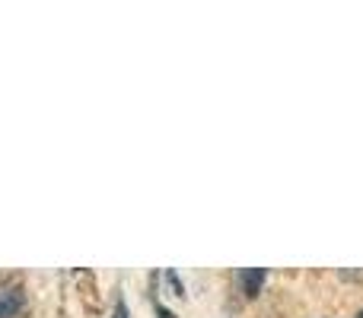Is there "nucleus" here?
<instances>
[{
    "label": "nucleus",
    "mask_w": 363,
    "mask_h": 318,
    "mask_svg": "<svg viewBox=\"0 0 363 318\" xmlns=\"http://www.w3.org/2000/svg\"><path fill=\"white\" fill-rule=\"evenodd\" d=\"M26 312V290L19 283L0 287V318H19Z\"/></svg>",
    "instance_id": "obj_1"
},
{
    "label": "nucleus",
    "mask_w": 363,
    "mask_h": 318,
    "mask_svg": "<svg viewBox=\"0 0 363 318\" xmlns=\"http://www.w3.org/2000/svg\"><path fill=\"white\" fill-rule=\"evenodd\" d=\"M341 280H363V271H341Z\"/></svg>",
    "instance_id": "obj_5"
},
{
    "label": "nucleus",
    "mask_w": 363,
    "mask_h": 318,
    "mask_svg": "<svg viewBox=\"0 0 363 318\" xmlns=\"http://www.w3.org/2000/svg\"><path fill=\"white\" fill-rule=\"evenodd\" d=\"M357 318H363V309H360V312H357Z\"/></svg>",
    "instance_id": "obj_7"
},
{
    "label": "nucleus",
    "mask_w": 363,
    "mask_h": 318,
    "mask_svg": "<svg viewBox=\"0 0 363 318\" xmlns=\"http://www.w3.org/2000/svg\"><path fill=\"white\" fill-rule=\"evenodd\" d=\"M157 315H160V318H176V315H172L166 306H157Z\"/></svg>",
    "instance_id": "obj_6"
},
{
    "label": "nucleus",
    "mask_w": 363,
    "mask_h": 318,
    "mask_svg": "<svg viewBox=\"0 0 363 318\" xmlns=\"http://www.w3.org/2000/svg\"><path fill=\"white\" fill-rule=\"evenodd\" d=\"M112 318H131V312H128V302H125V300H121V296H118V300H115Z\"/></svg>",
    "instance_id": "obj_4"
},
{
    "label": "nucleus",
    "mask_w": 363,
    "mask_h": 318,
    "mask_svg": "<svg viewBox=\"0 0 363 318\" xmlns=\"http://www.w3.org/2000/svg\"><path fill=\"white\" fill-rule=\"evenodd\" d=\"M166 283H169V287L176 290V296H185V287H182V280H179L176 271H166Z\"/></svg>",
    "instance_id": "obj_3"
},
{
    "label": "nucleus",
    "mask_w": 363,
    "mask_h": 318,
    "mask_svg": "<svg viewBox=\"0 0 363 318\" xmlns=\"http://www.w3.org/2000/svg\"><path fill=\"white\" fill-rule=\"evenodd\" d=\"M264 277H268V271H264V268H245V271H239V283H242V293L249 296V300H255V296L262 293Z\"/></svg>",
    "instance_id": "obj_2"
}]
</instances>
